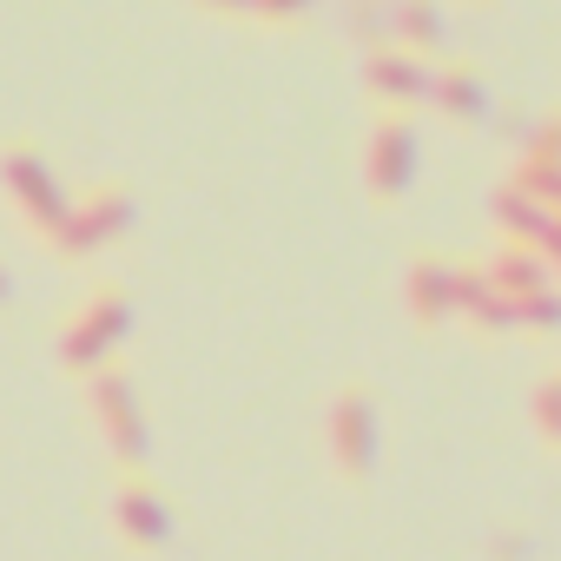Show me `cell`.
Returning a JSON list of instances; mask_svg holds the SVG:
<instances>
[{"instance_id": "cell-10", "label": "cell", "mask_w": 561, "mask_h": 561, "mask_svg": "<svg viewBox=\"0 0 561 561\" xmlns=\"http://www.w3.org/2000/svg\"><path fill=\"white\" fill-rule=\"evenodd\" d=\"M456 264L462 257H443V251H416L410 257V271H403V305H410V324L416 331L456 324Z\"/></svg>"}, {"instance_id": "cell-2", "label": "cell", "mask_w": 561, "mask_h": 561, "mask_svg": "<svg viewBox=\"0 0 561 561\" xmlns=\"http://www.w3.org/2000/svg\"><path fill=\"white\" fill-rule=\"evenodd\" d=\"M87 416H93L119 476L152 469V416H146V390L126 364H106V370L87 377Z\"/></svg>"}, {"instance_id": "cell-19", "label": "cell", "mask_w": 561, "mask_h": 561, "mask_svg": "<svg viewBox=\"0 0 561 561\" xmlns=\"http://www.w3.org/2000/svg\"><path fill=\"white\" fill-rule=\"evenodd\" d=\"M14 305V277H8V264H0V311Z\"/></svg>"}, {"instance_id": "cell-15", "label": "cell", "mask_w": 561, "mask_h": 561, "mask_svg": "<svg viewBox=\"0 0 561 561\" xmlns=\"http://www.w3.org/2000/svg\"><path fill=\"white\" fill-rule=\"evenodd\" d=\"M318 14V0H251V21L257 27H277V34H291Z\"/></svg>"}, {"instance_id": "cell-4", "label": "cell", "mask_w": 561, "mask_h": 561, "mask_svg": "<svg viewBox=\"0 0 561 561\" xmlns=\"http://www.w3.org/2000/svg\"><path fill=\"white\" fill-rule=\"evenodd\" d=\"M133 225H139V198H133V185L100 179V185L73 192V205H67V218L54 225L47 251H54V257H67V264H93L100 251L126 244V238H133Z\"/></svg>"}, {"instance_id": "cell-9", "label": "cell", "mask_w": 561, "mask_h": 561, "mask_svg": "<svg viewBox=\"0 0 561 561\" xmlns=\"http://www.w3.org/2000/svg\"><path fill=\"white\" fill-rule=\"evenodd\" d=\"M430 73L436 60L423 54H403V47H370L364 67H357V87L370 100V113H397V119H416L430 106Z\"/></svg>"}, {"instance_id": "cell-16", "label": "cell", "mask_w": 561, "mask_h": 561, "mask_svg": "<svg viewBox=\"0 0 561 561\" xmlns=\"http://www.w3.org/2000/svg\"><path fill=\"white\" fill-rule=\"evenodd\" d=\"M522 159H561V113H541L535 133L522 139Z\"/></svg>"}, {"instance_id": "cell-18", "label": "cell", "mask_w": 561, "mask_h": 561, "mask_svg": "<svg viewBox=\"0 0 561 561\" xmlns=\"http://www.w3.org/2000/svg\"><path fill=\"white\" fill-rule=\"evenodd\" d=\"M205 14H218V21H251V0H198Z\"/></svg>"}, {"instance_id": "cell-1", "label": "cell", "mask_w": 561, "mask_h": 561, "mask_svg": "<svg viewBox=\"0 0 561 561\" xmlns=\"http://www.w3.org/2000/svg\"><path fill=\"white\" fill-rule=\"evenodd\" d=\"M126 337H133V291L126 285H113V277H100V285L60 318V331H54V364L67 370V377H93V370H106V364H119V351H126Z\"/></svg>"}, {"instance_id": "cell-17", "label": "cell", "mask_w": 561, "mask_h": 561, "mask_svg": "<svg viewBox=\"0 0 561 561\" xmlns=\"http://www.w3.org/2000/svg\"><path fill=\"white\" fill-rule=\"evenodd\" d=\"M535 257L548 264V277L561 285V218H548V225H541V238H535Z\"/></svg>"}, {"instance_id": "cell-7", "label": "cell", "mask_w": 561, "mask_h": 561, "mask_svg": "<svg viewBox=\"0 0 561 561\" xmlns=\"http://www.w3.org/2000/svg\"><path fill=\"white\" fill-rule=\"evenodd\" d=\"M482 277L502 291V305L515 311V331H535V337H554L561 331V285L548 277V264L522 244H502L495 257H482Z\"/></svg>"}, {"instance_id": "cell-3", "label": "cell", "mask_w": 561, "mask_h": 561, "mask_svg": "<svg viewBox=\"0 0 561 561\" xmlns=\"http://www.w3.org/2000/svg\"><path fill=\"white\" fill-rule=\"evenodd\" d=\"M324 462L337 469L344 489H364L383 462V410L364 377H344L324 403Z\"/></svg>"}, {"instance_id": "cell-8", "label": "cell", "mask_w": 561, "mask_h": 561, "mask_svg": "<svg viewBox=\"0 0 561 561\" xmlns=\"http://www.w3.org/2000/svg\"><path fill=\"white\" fill-rule=\"evenodd\" d=\"M416 165H423V133L416 119H397V113H377L370 133H364V192L377 205H403L416 192Z\"/></svg>"}, {"instance_id": "cell-13", "label": "cell", "mask_w": 561, "mask_h": 561, "mask_svg": "<svg viewBox=\"0 0 561 561\" xmlns=\"http://www.w3.org/2000/svg\"><path fill=\"white\" fill-rule=\"evenodd\" d=\"M390 47L423 54V60H443V47H449V14H443V0H397V14H390Z\"/></svg>"}, {"instance_id": "cell-5", "label": "cell", "mask_w": 561, "mask_h": 561, "mask_svg": "<svg viewBox=\"0 0 561 561\" xmlns=\"http://www.w3.org/2000/svg\"><path fill=\"white\" fill-rule=\"evenodd\" d=\"M0 198L21 211V225H27L41 244L54 238V225H60L67 205H73V192H67V179H60V165L47 159L41 139H8V146H0Z\"/></svg>"}, {"instance_id": "cell-11", "label": "cell", "mask_w": 561, "mask_h": 561, "mask_svg": "<svg viewBox=\"0 0 561 561\" xmlns=\"http://www.w3.org/2000/svg\"><path fill=\"white\" fill-rule=\"evenodd\" d=\"M489 80H482V67L476 60H436V73H430V113L436 119H449L456 133H469V126H482L489 119Z\"/></svg>"}, {"instance_id": "cell-14", "label": "cell", "mask_w": 561, "mask_h": 561, "mask_svg": "<svg viewBox=\"0 0 561 561\" xmlns=\"http://www.w3.org/2000/svg\"><path fill=\"white\" fill-rule=\"evenodd\" d=\"M528 430L548 456H561V370H548L535 390H528Z\"/></svg>"}, {"instance_id": "cell-20", "label": "cell", "mask_w": 561, "mask_h": 561, "mask_svg": "<svg viewBox=\"0 0 561 561\" xmlns=\"http://www.w3.org/2000/svg\"><path fill=\"white\" fill-rule=\"evenodd\" d=\"M462 8H469V0H462Z\"/></svg>"}, {"instance_id": "cell-12", "label": "cell", "mask_w": 561, "mask_h": 561, "mask_svg": "<svg viewBox=\"0 0 561 561\" xmlns=\"http://www.w3.org/2000/svg\"><path fill=\"white\" fill-rule=\"evenodd\" d=\"M456 324H469L476 337H508L515 331V311L502 305V291L482 277V257L456 264Z\"/></svg>"}, {"instance_id": "cell-6", "label": "cell", "mask_w": 561, "mask_h": 561, "mask_svg": "<svg viewBox=\"0 0 561 561\" xmlns=\"http://www.w3.org/2000/svg\"><path fill=\"white\" fill-rule=\"evenodd\" d=\"M106 528H113V541H119L133 561H152V554H165V548L179 541V515H172L165 489L152 482V469H133V476L113 469V489H106Z\"/></svg>"}]
</instances>
